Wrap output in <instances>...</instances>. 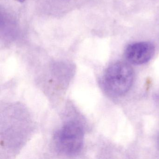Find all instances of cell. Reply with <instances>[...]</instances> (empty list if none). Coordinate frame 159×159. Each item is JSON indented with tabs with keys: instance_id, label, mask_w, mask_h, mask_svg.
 Returning <instances> with one entry per match:
<instances>
[{
	"instance_id": "obj_1",
	"label": "cell",
	"mask_w": 159,
	"mask_h": 159,
	"mask_svg": "<svg viewBox=\"0 0 159 159\" xmlns=\"http://www.w3.org/2000/svg\"><path fill=\"white\" fill-rule=\"evenodd\" d=\"M134 79L132 68L126 63L118 62L109 66L105 71L103 84L110 93L120 96L131 89Z\"/></svg>"
},
{
	"instance_id": "obj_2",
	"label": "cell",
	"mask_w": 159,
	"mask_h": 159,
	"mask_svg": "<svg viewBox=\"0 0 159 159\" xmlns=\"http://www.w3.org/2000/svg\"><path fill=\"white\" fill-rule=\"evenodd\" d=\"M57 150L66 155H74L81 151L84 141V132L79 123L70 121L64 125L54 136Z\"/></svg>"
},
{
	"instance_id": "obj_3",
	"label": "cell",
	"mask_w": 159,
	"mask_h": 159,
	"mask_svg": "<svg viewBox=\"0 0 159 159\" xmlns=\"http://www.w3.org/2000/svg\"><path fill=\"white\" fill-rule=\"evenodd\" d=\"M155 48L149 42H139L127 46L125 52V58L134 65H139L148 62L154 55Z\"/></svg>"
},
{
	"instance_id": "obj_4",
	"label": "cell",
	"mask_w": 159,
	"mask_h": 159,
	"mask_svg": "<svg viewBox=\"0 0 159 159\" xmlns=\"http://www.w3.org/2000/svg\"><path fill=\"white\" fill-rule=\"evenodd\" d=\"M16 1L18 2H25V0H16Z\"/></svg>"
},
{
	"instance_id": "obj_5",
	"label": "cell",
	"mask_w": 159,
	"mask_h": 159,
	"mask_svg": "<svg viewBox=\"0 0 159 159\" xmlns=\"http://www.w3.org/2000/svg\"></svg>"
}]
</instances>
